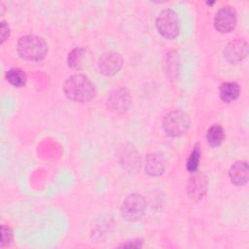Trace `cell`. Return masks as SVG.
Segmentation results:
<instances>
[{
	"mask_svg": "<svg viewBox=\"0 0 249 249\" xmlns=\"http://www.w3.org/2000/svg\"><path fill=\"white\" fill-rule=\"evenodd\" d=\"M123 65L122 56L115 52H107L103 53L98 61L100 72L105 76H112L118 73Z\"/></svg>",
	"mask_w": 249,
	"mask_h": 249,
	"instance_id": "obj_8",
	"label": "cell"
},
{
	"mask_svg": "<svg viewBox=\"0 0 249 249\" xmlns=\"http://www.w3.org/2000/svg\"><path fill=\"white\" fill-rule=\"evenodd\" d=\"M146 172L151 176H160L164 172L165 169V160L158 153L151 154L146 159L145 164Z\"/></svg>",
	"mask_w": 249,
	"mask_h": 249,
	"instance_id": "obj_12",
	"label": "cell"
},
{
	"mask_svg": "<svg viewBox=\"0 0 249 249\" xmlns=\"http://www.w3.org/2000/svg\"><path fill=\"white\" fill-rule=\"evenodd\" d=\"M146 206V200L142 196L138 194H131L124 200L121 212L124 220L128 222H135L144 216Z\"/></svg>",
	"mask_w": 249,
	"mask_h": 249,
	"instance_id": "obj_5",
	"label": "cell"
},
{
	"mask_svg": "<svg viewBox=\"0 0 249 249\" xmlns=\"http://www.w3.org/2000/svg\"><path fill=\"white\" fill-rule=\"evenodd\" d=\"M156 27L162 37L166 39L175 38L180 32V19L178 15L170 9L161 11L157 17Z\"/></svg>",
	"mask_w": 249,
	"mask_h": 249,
	"instance_id": "obj_3",
	"label": "cell"
},
{
	"mask_svg": "<svg viewBox=\"0 0 249 249\" xmlns=\"http://www.w3.org/2000/svg\"><path fill=\"white\" fill-rule=\"evenodd\" d=\"M231 181L236 185L241 186L247 183L249 178V168L246 161H237L231 165L229 171Z\"/></svg>",
	"mask_w": 249,
	"mask_h": 249,
	"instance_id": "obj_11",
	"label": "cell"
},
{
	"mask_svg": "<svg viewBox=\"0 0 249 249\" xmlns=\"http://www.w3.org/2000/svg\"><path fill=\"white\" fill-rule=\"evenodd\" d=\"M237 22V15L232 7L225 6L215 15L214 26L221 33H228L234 29Z\"/></svg>",
	"mask_w": 249,
	"mask_h": 249,
	"instance_id": "obj_6",
	"label": "cell"
},
{
	"mask_svg": "<svg viewBox=\"0 0 249 249\" xmlns=\"http://www.w3.org/2000/svg\"><path fill=\"white\" fill-rule=\"evenodd\" d=\"M248 53V45L244 40L238 39L230 42L224 50V57L230 63H236L243 60Z\"/></svg>",
	"mask_w": 249,
	"mask_h": 249,
	"instance_id": "obj_9",
	"label": "cell"
},
{
	"mask_svg": "<svg viewBox=\"0 0 249 249\" xmlns=\"http://www.w3.org/2000/svg\"><path fill=\"white\" fill-rule=\"evenodd\" d=\"M63 92L70 100L87 102L94 96L95 87L87 76L76 74L69 77L64 82Z\"/></svg>",
	"mask_w": 249,
	"mask_h": 249,
	"instance_id": "obj_1",
	"label": "cell"
},
{
	"mask_svg": "<svg viewBox=\"0 0 249 249\" xmlns=\"http://www.w3.org/2000/svg\"><path fill=\"white\" fill-rule=\"evenodd\" d=\"M223 139H224V129L222 128V126L218 124H214L208 129L206 134V140L211 147L219 146L222 143Z\"/></svg>",
	"mask_w": 249,
	"mask_h": 249,
	"instance_id": "obj_15",
	"label": "cell"
},
{
	"mask_svg": "<svg viewBox=\"0 0 249 249\" xmlns=\"http://www.w3.org/2000/svg\"><path fill=\"white\" fill-rule=\"evenodd\" d=\"M7 81L14 87L20 88L26 84V75L19 68H10L6 73Z\"/></svg>",
	"mask_w": 249,
	"mask_h": 249,
	"instance_id": "obj_14",
	"label": "cell"
},
{
	"mask_svg": "<svg viewBox=\"0 0 249 249\" xmlns=\"http://www.w3.org/2000/svg\"><path fill=\"white\" fill-rule=\"evenodd\" d=\"M17 50L22 58L39 61L47 55L49 48L47 42L42 37L29 34L22 36L18 40Z\"/></svg>",
	"mask_w": 249,
	"mask_h": 249,
	"instance_id": "obj_2",
	"label": "cell"
},
{
	"mask_svg": "<svg viewBox=\"0 0 249 249\" xmlns=\"http://www.w3.org/2000/svg\"><path fill=\"white\" fill-rule=\"evenodd\" d=\"M0 35H1V43L3 44L5 42V40H7L10 35L9 25L5 21L1 22V34Z\"/></svg>",
	"mask_w": 249,
	"mask_h": 249,
	"instance_id": "obj_19",
	"label": "cell"
},
{
	"mask_svg": "<svg viewBox=\"0 0 249 249\" xmlns=\"http://www.w3.org/2000/svg\"><path fill=\"white\" fill-rule=\"evenodd\" d=\"M131 103V95L127 89L122 88L110 94L107 99L108 108L115 113L125 112Z\"/></svg>",
	"mask_w": 249,
	"mask_h": 249,
	"instance_id": "obj_7",
	"label": "cell"
},
{
	"mask_svg": "<svg viewBox=\"0 0 249 249\" xmlns=\"http://www.w3.org/2000/svg\"><path fill=\"white\" fill-rule=\"evenodd\" d=\"M2 231V247L9 245L13 241V231L9 227L3 225L1 227Z\"/></svg>",
	"mask_w": 249,
	"mask_h": 249,
	"instance_id": "obj_18",
	"label": "cell"
},
{
	"mask_svg": "<svg viewBox=\"0 0 249 249\" xmlns=\"http://www.w3.org/2000/svg\"><path fill=\"white\" fill-rule=\"evenodd\" d=\"M200 160V148L198 145H196L187 160L186 167L190 172H196L198 168Z\"/></svg>",
	"mask_w": 249,
	"mask_h": 249,
	"instance_id": "obj_16",
	"label": "cell"
},
{
	"mask_svg": "<svg viewBox=\"0 0 249 249\" xmlns=\"http://www.w3.org/2000/svg\"><path fill=\"white\" fill-rule=\"evenodd\" d=\"M83 54H84V50L81 48L74 49L72 52H70L68 55L69 66L72 68H79Z\"/></svg>",
	"mask_w": 249,
	"mask_h": 249,
	"instance_id": "obj_17",
	"label": "cell"
},
{
	"mask_svg": "<svg viewBox=\"0 0 249 249\" xmlns=\"http://www.w3.org/2000/svg\"><path fill=\"white\" fill-rule=\"evenodd\" d=\"M207 181L202 174H196L191 177L188 185V194L194 200H198L202 198L206 193Z\"/></svg>",
	"mask_w": 249,
	"mask_h": 249,
	"instance_id": "obj_10",
	"label": "cell"
},
{
	"mask_svg": "<svg viewBox=\"0 0 249 249\" xmlns=\"http://www.w3.org/2000/svg\"><path fill=\"white\" fill-rule=\"evenodd\" d=\"M190 124L189 116L183 111L169 112L162 121V127L165 133L172 137H177L184 134Z\"/></svg>",
	"mask_w": 249,
	"mask_h": 249,
	"instance_id": "obj_4",
	"label": "cell"
},
{
	"mask_svg": "<svg viewBox=\"0 0 249 249\" xmlns=\"http://www.w3.org/2000/svg\"><path fill=\"white\" fill-rule=\"evenodd\" d=\"M240 94V88L234 82L223 83L220 87V97L225 102H231L235 100Z\"/></svg>",
	"mask_w": 249,
	"mask_h": 249,
	"instance_id": "obj_13",
	"label": "cell"
}]
</instances>
